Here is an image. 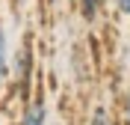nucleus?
<instances>
[{"label":"nucleus","mask_w":130,"mask_h":125,"mask_svg":"<svg viewBox=\"0 0 130 125\" xmlns=\"http://www.w3.org/2000/svg\"><path fill=\"white\" fill-rule=\"evenodd\" d=\"M9 81V42H6V30L0 24V89Z\"/></svg>","instance_id":"nucleus-3"},{"label":"nucleus","mask_w":130,"mask_h":125,"mask_svg":"<svg viewBox=\"0 0 130 125\" xmlns=\"http://www.w3.org/2000/svg\"><path fill=\"white\" fill-rule=\"evenodd\" d=\"M47 3H59V0H47Z\"/></svg>","instance_id":"nucleus-8"},{"label":"nucleus","mask_w":130,"mask_h":125,"mask_svg":"<svg viewBox=\"0 0 130 125\" xmlns=\"http://www.w3.org/2000/svg\"><path fill=\"white\" fill-rule=\"evenodd\" d=\"M124 122L130 125V89H127V95H124Z\"/></svg>","instance_id":"nucleus-7"},{"label":"nucleus","mask_w":130,"mask_h":125,"mask_svg":"<svg viewBox=\"0 0 130 125\" xmlns=\"http://www.w3.org/2000/svg\"><path fill=\"white\" fill-rule=\"evenodd\" d=\"M89 125H118V122L112 119V113H109L106 107H95V113H92Z\"/></svg>","instance_id":"nucleus-5"},{"label":"nucleus","mask_w":130,"mask_h":125,"mask_svg":"<svg viewBox=\"0 0 130 125\" xmlns=\"http://www.w3.org/2000/svg\"><path fill=\"white\" fill-rule=\"evenodd\" d=\"M18 125H47V104H44L41 95H36L24 107V116H21Z\"/></svg>","instance_id":"nucleus-2"},{"label":"nucleus","mask_w":130,"mask_h":125,"mask_svg":"<svg viewBox=\"0 0 130 125\" xmlns=\"http://www.w3.org/2000/svg\"><path fill=\"white\" fill-rule=\"evenodd\" d=\"M9 72L18 81V86H27V81L32 75V48H30V42L21 45V51L15 54V69H9Z\"/></svg>","instance_id":"nucleus-1"},{"label":"nucleus","mask_w":130,"mask_h":125,"mask_svg":"<svg viewBox=\"0 0 130 125\" xmlns=\"http://www.w3.org/2000/svg\"><path fill=\"white\" fill-rule=\"evenodd\" d=\"M77 3H80V15L86 21H98L104 6H106V0H77Z\"/></svg>","instance_id":"nucleus-4"},{"label":"nucleus","mask_w":130,"mask_h":125,"mask_svg":"<svg viewBox=\"0 0 130 125\" xmlns=\"http://www.w3.org/2000/svg\"><path fill=\"white\" fill-rule=\"evenodd\" d=\"M112 3H115V9L121 15H130V0H112Z\"/></svg>","instance_id":"nucleus-6"}]
</instances>
